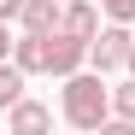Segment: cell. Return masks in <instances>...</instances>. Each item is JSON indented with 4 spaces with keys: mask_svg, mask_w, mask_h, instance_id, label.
Returning <instances> with one entry per match:
<instances>
[{
    "mask_svg": "<svg viewBox=\"0 0 135 135\" xmlns=\"http://www.w3.org/2000/svg\"><path fill=\"white\" fill-rule=\"evenodd\" d=\"M112 118V88H106V71L82 65V71L65 76V123L71 129H106Z\"/></svg>",
    "mask_w": 135,
    "mask_h": 135,
    "instance_id": "cell-1",
    "label": "cell"
},
{
    "mask_svg": "<svg viewBox=\"0 0 135 135\" xmlns=\"http://www.w3.org/2000/svg\"><path fill=\"white\" fill-rule=\"evenodd\" d=\"M129 47H135V35H129V24H118V18H112V24H100V35L88 41V65H94V71H129Z\"/></svg>",
    "mask_w": 135,
    "mask_h": 135,
    "instance_id": "cell-2",
    "label": "cell"
},
{
    "mask_svg": "<svg viewBox=\"0 0 135 135\" xmlns=\"http://www.w3.org/2000/svg\"><path fill=\"white\" fill-rule=\"evenodd\" d=\"M88 65V41L82 35H71V30H47V76H71V71H82Z\"/></svg>",
    "mask_w": 135,
    "mask_h": 135,
    "instance_id": "cell-3",
    "label": "cell"
},
{
    "mask_svg": "<svg viewBox=\"0 0 135 135\" xmlns=\"http://www.w3.org/2000/svg\"><path fill=\"white\" fill-rule=\"evenodd\" d=\"M59 30H71V35H82V41H94V35H100V0H65Z\"/></svg>",
    "mask_w": 135,
    "mask_h": 135,
    "instance_id": "cell-4",
    "label": "cell"
},
{
    "mask_svg": "<svg viewBox=\"0 0 135 135\" xmlns=\"http://www.w3.org/2000/svg\"><path fill=\"white\" fill-rule=\"evenodd\" d=\"M53 123V106H41V100H18V106H6V129H18V135H35V129H47Z\"/></svg>",
    "mask_w": 135,
    "mask_h": 135,
    "instance_id": "cell-5",
    "label": "cell"
},
{
    "mask_svg": "<svg viewBox=\"0 0 135 135\" xmlns=\"http://www.w3.org/2000/svg\"><path fill=\"white\" fill-rule=\"evenodd\" d=\"M59 12H65V0H24L18 24L24 30H59Z\"/></svg>",
    "mask_w": 135,
    "mask_h": 135,
    "instance_id": "cell-6",
    "label": "cell"
},
{
    "mask_svg": "<svg viewBox=\"0 0 135 135\" xmlns=\"http://www.w3.org/2000/svg\"><path fill=\"white\" fill-rule=\"evenodd\" d=\"M24 82H30V71H24V65H18V59H0V112L24 100Z\"/></svg>",
    "mask_w": 135,
    "mask_h": 135,
    "instance_id": "cell-7",
    "label": "cell"
},
{
    "mask_svg": "<svg viewBox=\"0 0 135 135\" xmlns=\"http://www.w3.org/2000/svg\"><path fill=\"white\" fill-rule=\"evenodd\" d=\"M112 118H123V123H135V71L112 88Z\"/></svg>",
    "mask_w": 135,
    "mask_h": 135,
    "instance_id": "cell-8",
    "label": "cell"
},
{
    "mask_svg": "<svg viewBox=\"0 0 135 135\" xmlns=\"http://www.w3.org/2000/svg\"><path fill=\"white\" fill-rule=\"evenodd\" d=\"M106 18H118V24H135V0H100Z\"/></svg>",
    "mask_w": 135,
    "mask_h": 135,
    "instance_id": "cell-9",
    "label": "cell"
},
{
    "mask_svg": "<svg viewBox=\"0 0 135 135\" xmlns=\"http://www.w3.org/2000/svg\"><path fill=\"white\" fill-rule=\"evenodd\" d=\"M18 12H24V0H0V24H12Z\"/></svg>",
    "mask_w": 135,
    "mask_h": 135,
    "instance_id": "cell-10",
    "label": "cell"
},
{
    "mask_svg": "<svg viewBox=\"0 0 135 135\" xmlns=\"http://www.w3.org/2000/svg\"><path fill=\"white\" fill-rule=\"evenodd\" d=\"M129 71H135V47H129Z\"/></svg>",
    "mask_w": 135,
    "mask_h": 135,
    "instance_id": "cell-11",
    "label": "cell"
}]
</instances>
